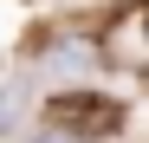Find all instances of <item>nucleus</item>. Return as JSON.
<instances>
[{"instance_id":"nucleus-1","label":"nucleus","mask_w":149,"mask_h":143,"mask_svg":"<svg viewBox=\"0 0 149 143\" xmlns=\"http://www.w3.org/2000/svg\"><path fill=\"white\" fill-rule=\"evenodd\" d=\"M52 124L71 143H91V137H110L117 130V104L110 98H91V91H65V98H52Z\"/></svg>"},{"instance_id":"nucleus-2","label":"nucleus","mask_w":149,"mask_h":143,"mask_svg":"<svg viewBox=\"0 0 149 143\" xmlns=\"http://www.w3.org/2000/svg\"><path fill=\"white\" fill-rule=\"evenodd\" d=\"M110 52H117L123 65H143V72H149V7H130V13L110 26Z\"/></svg>"},{"instance_id":"nucleus-3","label":"nucleus","mask_w":149,"mask_h":143,"mask_svg":"<svg viewBox=\"0 0 149 143\" xmlns=\"http://www.w3.org/2000/svg\"><path fill=\"white\" fill-rule=\"evenodd\" d=\"M45 143H71V137H45Z\"/></svg>"}]
</instances>
